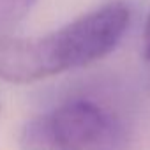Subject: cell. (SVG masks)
Returning a JSON list of instances; mask_svg holds the SVG:
<instances>
[{"mask_svg":"<svg viewBox=\"0 0 150 150\" xmlns=\"http://www.w3.org/2000/svg\"><path fill=\"white\" fill-rule=\"evenodd\" d=\"M131 7L111 0L44 35L0 34V80L28 85L108 57L131 25Z\"/></svg>","mask_w":150,"mask_h":150,"instance_id":"6da1fadb","label":"cell"},{"mask_svg":"<svg viewBox=\"0 0 150 150\" xmlns=\"http://www.w3.org/2000/svg\"><path fill=\"white\" fill-rule=\"evenodd\" d=\"M115 136L110 113L90 99H69L34 117L21 131L23 150H97Z\"/></svg>","mask_w":150,"mask_h":150,"instance_id":"7a4b0ae2","label":"cell"},{"mask_svg":"<svg viewBox=\"0 0 150 150\" xmlns=\"http://www.w3.org/2000/svg\"><path fill=\"white\" fill-rule=\"evenodd\" d=\"M37 0H0V34L11 32L32 13Z\"/></svg>","mask_w":150,"mask_h":150,"instance_id":"3957f363","label":"cell"},{"mask_svg":"<svg viewBox=\"0 0 150 150\" xmlns=\"http://www.w3.org/2000/svg\"><path fill=\"white\" fill-rule=\"evenodd\" d=\"M141 55L145 62H150V11L145 18L143 25V37H141Z\"/></svg>","mask_w":150,"mask_h":150,"instance_id":"277c9868","label":"cell"},{"mask_svg":"<svg viewBox=\"0 0 150 150\" xmlns=\"http://www.w3.org/2000/svg\"><path fill=\"white\" fill-rule=\"evenodd\" d=\"M0 111H2V103H0Z\"/></svg>","mask_w":150,"mask_h":150,"instance_id":"5b68a950","label":"cell"}]
</instances>
